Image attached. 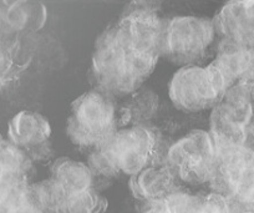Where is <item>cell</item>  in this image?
<instances>
[{"mask_svg":"<svg viewBox=\"0 0 254 213\" xmlns=\"http://www.w3.org/2000/svg\"><path fill=\"white\" fill-rule=\"evenodd\" d=\"M161 4H127L116 23L95 41L89 77L94 89L114 99L140 90L161 58L163 21Z\"/></svg>","mask_w":254,"mask_h":213,"instance_id":"6da1fadb","label":"cell"},{"mask_svg":"<svg viewBox=\"0 0 254 213\" xmlns=\"http://www.w3.org/2000/svg\"><path fill=\"white\" fill-rule=\"evenodd\" d=\"M115 100L92 89L72 101L66 120V134L75 146L90 152L116 134L120 116Z\"/></svg>","mask_w":254,"mask_h":213,"instance_id":"7a4b0ae2","label":"cell"},{"mask_svg":"<svg viewBox=\"0 0 254 213\" xmlns=\"http://www.w3.org/2000/svg\"><path fill=\"white\" fill-rule=\"evenodd\" d=\"M213 192L228 198L236 212H254V146L217 147Z\"/></svg>","mask_w":254,"mask_h":213,"instance_id":"3957f363","label":"cell"},{"mask_svg":"<svg viewBox=\"0 0 254 213\" xmlns=\"http://www.w3.org/2000/svg\"><path fill=\"white\" fill-rule=\"evenodd\" d=\"M229 87L223 74L211 63L207 66H183L176 71L168 94L172 104L181 111L201 112L213 110Z\"/></svg>","mask_w":254,"mask_h":213,"instance_id":"277c9868","label":"cell"},{"mask_svg":"<svg viewBox=\"0 0 254 213\" xmlns=\"http://www.w3.org/2000/svg\"><path fill=\"white\" fill-rule=\"evenodd\" d=\"M216 38L212 19L181 15L165 19L161 58L183 66L197 65Z\"/></svg>","mask_w":254,"mask_h":213,"instance_id":"5b68a950","label":"cell"},{"mask_svg":"<svg viewBox=\"0 0 254 213\" xmlns=\"http://www.w3.org/2000/svg\"><path fill=\"white\" fill-rule=\"evenodd\" d=\"M254 126L252 86L234 85L212 110L209 134L217 147L251 145Z\"/></svg>","mask_w":254,"mask_h":213,"instance_id":"8992f818","label":"cell"},{"mask_svg":"<svg viewBox=\"0 0 254 213\" xmlns=\"http://www.w3.org/2000/svg\"><path fill=\"white\" fill-rule=\"evenodd\" d=\"M217 160V145L206 130H193L168 147L163 163L175 177L190 185L211 182Z\"/></svg>","mask_w":254,"mask_h":213,"instance_id":"52a82bcc","label":"cell"},{"mask_svg":"<svg viewBox=\"0 0 254 213\" xmlns=\"http://www.w3.org/2000/svg\"><path fill=\"white\" fill-rule=\"evenodd\" d=\"M109 145L120 172L130 177L145 168L163 163L161 135L147 124L119 129L109 140Z\"/></svg>","mask_w":254,"mask_h":213,"instance_id":"ba28073f","label":"cell"},{"mask_svg":"<svg viewBox=\"0 0 254 213\" xmlns=\"http://www.w3.org/2000/svg\"><path fill=\"white\" fill-rule=\"evenodd\" d=\"M51 126L44 115L23 110L8 124V140L25 151L33 161L49 160L53 153L50 143Z\"/></svg>","mask_w":254,"mask_h":213,"instance_id":"9c48e42d","label":"cell"},{"mask_svg":"<svg viewBox=\"0 0 254 213\" xmlns=\"http://www.w3.org/2000/svg\"><path fill=\"white\" fill-rule=\"evenodd\" d=\"M216 36L224 43L254 46V1H229L212 19Z\"/></svg>","mask_w":254,"mask_h":213,"instance_id":"30bf717a","label":"cell"},{"mask_svg":"<svg viewBox=\"0 0 254 213\" xmlns=\"http://www.w3.org/2000/svg\"><path fill=\"white\" fill-rule=\"evenodd\" d=\"M229 86H254V46H239L221 41L216 59L212 61Z\"/></svg>","mask_w":254,"mask_h":213,"instance_id":"8fae6325","label":"cell"},{"mask_svg":"<svg viewBox=\"0 0 254 213\" xmlns=\"http://www.w3.org/2000/svg\"><path fill=\"white\" fill-rule=\"evenodd\" d=\"M130 190L136 200L150 205L176 192L178 190L177 178L165 163H161L131 176Z\"/></svg>","mask_w":254,"mask_h":213,"instance_id":"7c38bea8","label":"cell"},{"mask_svg":"<svg viewBox=\"0 0 254 213\" xmlns=\"http://www.w3.org/2000/svg\"><path fill=\"white\" fill-rule=\"evenodd\" d=\"M50 178L66 196L95 188L96 181L87 163L70 157H59L54 161Z\"/></svg>","mask_w":254,"mask_h":213,"instance_id":"4fadbf2b","label":"cell"},{"mask_svg":"<svg viewBox=\"0 0 254 213\" xmlns=\"http://www.w3.org/2000/svg\"><path fill=\"white\" fill-rule=\"evenodd\" d=\"M33 160L9 140L0 139V185L28 183Z\"/></svg>","mask_w":254,"mask_h":213,"instance_id":"5bb4252c","label":"cell"},{"mask_svg":"<svg viewBox=\"0 0 254 213\" xmlns=\"http://www.w3.org/2000/svg\"><path fill=\"white\" fill-rule=\"evenodd\" d=\"M130 101L119 109L120 125L146 124L158 107V96L151 90H137L130 95Z\"/></svg>","mask_w":254,"mask_h":213,"instance_id":"9a60e30c","label":"cell"},{"mask_svg":"<svg viewBox=\"0 0 254 213\" xmlns=\"http://www.w3.org/2000/svg\"><path fill=\"white\" fill-rule=\"evenodd\" d=\"M48 19L45 5L38 1L13 3L6 11V21L18 30L38 31L44 28Z\"/></svg>","mask_w":254,"mask_h":213,"instance_id":"2e32d148","label":"cell"},{"mask_svg":"<svg viewBox=\"0 0 254 213\" xmlns=\"http://www.w3.org/2000/svg\"><path fill=\"white\" fill-rule=\"evenodd\" d=\"M67 196L51 178L28 186V198L44 213H61Z\"/></svg>","mask_w":254,"mask_h":213,"instance_id":"e0dca14e","label":"cell"},{"mask_svg":"<svg viewBox=\"0 0 254 213\" xmlns=\"http://www.w3.org/2000/svg\"><path fill=\"white\" fill-rule=\"evenodd\" d=\"M199 197L177 190L165 200L147 205L143 213H194Z\"/></svg>","mask_w":254,"mask_h":213,"instance_id":"ac0fdd59","label":"cell"},{"mask_svg":"<svg viewBox=\"0 0 254 213\" xmlns=\"http://www.w3.org/2000/svg\"><path fill=\"white\" fill-rule=\"evenodd\" d=\"M107 202L96 188L75 193L66 197L61 213H102Z\"/></svg>","mask_w":254,"mask_h":213,"instance_id":"d6986e66","label":"cell"},{"mask_svg":"<svg viewBox=\"0 0 254 213\" xmlns=\"http://www.w3.org/2000/svg\"><path fill=\"white\" fill-rule=\"evenodd\" d=\"M87 166L96 178H112L121 173L112 155L109 141L90 151Z\"/></svg>","mask_w":254,"mask_h":213,"instance_id":"ffe728a7","label":"cell"},{"mask_svg":"<svg viewBox=\"0 0 254 213\" xmlns=\"http://www.w3.org/2000/svg\"><path fill=\"white\" fill-rule=\"evenodd\" d=\"M194 213H237L228 198L217 192L199 197Z\"/></svg>","mask_w":254,"mask_h":213,"instance_id":"44dd1931","label":"cell"},{"mask_svg":"<svg viewBox=\"0 0 254 213\" xmlns=\"http://www.w3.org/2000/svg\"><path fill=\"white\" fill-rule=\"evenodd\" d=\"M6 66H8V61H6L5 55L3 54V51H0V74L5 70Z\"/></svg>","mask_w":254,"mask_h":213,"instance_id":"7402d4cb","label":"cell"}]
</instances>
